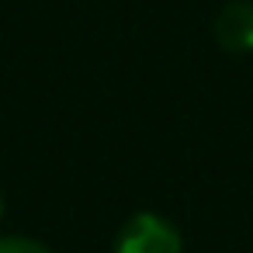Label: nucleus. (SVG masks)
<instances>
[{
	"label": "nucleus",
	"mask_w": 253,
	"mask_h": 253,
	"mask_svg": "<svg viewBox=\"0 0 253 253\" xmlns=\"http://www.w3.org/2000/svg\"><path fill=\"white\" fill-rule=\"evenodd\" d=\"M215 39L225 52H253V0H229L215 18Z\"/></svg>",
	"instance_id": "2"
},
{
	"label": "nucleus",
	"mask_w": 253,
	"mask_h": 253,
	"mask_svg": "<svg viewBox=\"0 0 253 253\" xmlns=\"http://www.w3.org/2000/svg\"><path fill=\"white\" fill-rule=\"evenodd\" d=\"M0 215H4V194H0Z\"/></svg>",
	"instance_id": "4"
},
{
	"label": "nucleus",
	"mask_w": 253,
	"mask_h": 253,
	"mask_svg": "<svg viewBox=\"0 0 253 253\" xmlns=\"http://www.w3.org/2000/svg\"><path fill=\"white\" fill-rule=\"evenodd\" d=\"M0 253H52V250L32 236H0Z\"/></svg>",
	"instance_id": "3"
},
{
	"label": "nucleus",
	"mask_w": 253,
	"mask_h": 253,
	"mask_svg": "<svg viewBox=\"0 0 253 253\" xmlns=\"http://www.w3.org/2000/svg\"><path fill=\"white\" fill-rule=\"evenodd\" d=\"M115 253H184V239L177 225L167 222L163 215L139 211L122 225L115 239Z\"/></svg>",
	"instance_id": "1"
}]
</instances>
